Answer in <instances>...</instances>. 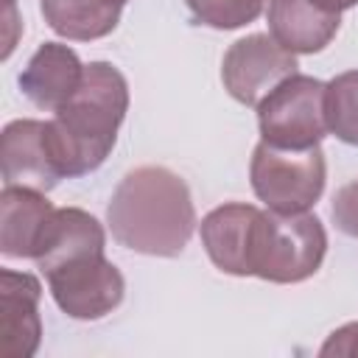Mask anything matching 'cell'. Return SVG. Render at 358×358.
<instances>
[{
    "mask_svg": "<svg viewBox=\"0 0 358 358\" xmlns=\"http://www.w3.org/2000/svg\"><path fill=\"white\" fill-rule=\"evenodd\" d=\"M106 224L112 238L131 252L176 257L196 229V207L179 173L165 165H140L115 187Z\"/></svg>",
    "mask_w": 358,
    "mask_h": 358,
    "instance_id": "obj_1",
    "label": "cell"
},
{
    "mask_svg": "<svg viewBox=\"0 0 358 358\" xmlns=\"http://www.w3.org/2000/svg\"><path fill=\"white\" fill-rule=\"evenodd\" d=\"M129 112L126 76L109 62H90L78 90L48 120V145L62 176H84L106 162Z\"/></svg>",
    "mask_w": 358,
    "mask_h": 358,
    "instance_id": "obj_2",
    "label": "cell"
},
{
    "mask_svg": "<svg viewBox=\"0 0 358 358\" xmlns=\"http://www.w3.org/2000/svg\"><path fill=\"white\" fill-rule=\"evenodd\" d=\"M327 252V232L310 213L257 210L249 241V271L268 282H302L313 277Z\"/></svg>",
    "mask_w": 358,
    "mask_h": 358,
    "instance_id": "obj_3",
    "label": "cell"
},
{
    "mask_svg": "<svg viewBox=\"0 0 358 358\" xmlns=\"http://www.w3.org/2000/svg\"><path fill=\"white\" fill-rule=\"evenodd\" d=\"M249 179L255 196L274 213H308L324 193V151L280 148L260 140L252 151Z\"/></svg>",
    "mask_w": 358,
    "mask_h": 358,
    "instance_id": "obj_4",
    "label": "cell"
},
{
    "mask_svg": "<svg viewBox=\"0 0 358 358\" xmlns=\"http://www.w3.org/2000/svg\"><path fill=\"white\" fill-rule=\"evenodd\" d=\"M324 90L327 84L294 73L280 81L255 109L260 137L280 148H313L327 134L324 117Z\"/></svg>",
    "mask_w": 358,
    "mask_h": 358,
    "instance_id": "obj_5",
    "label": "cell"
},
{
    "mask_svg": "<svg viewBox=\"0 0 358 358\" xmlns=\"http://www.w3.org/2000/svg\"><path fill=\"white\" fill-rule=\"evenodd\" d=\"M53 302L78 322H95L112 313L126 294V280L120 268L106 260V255H87L70 260L45 274Z\"/></svg>",
    "mask_w": 358,
    "mask_h": 358,
    "instance_id": "obj_6",
    "label": "cell"
},
{
    "mask_svg": "<svg viewBox=\"0 0 358 358\" xmlns=\"http://www.w3.org/2000/svg\"><path fill=\"white\" fill-rule=\"evenodd\" d=\"M296 56L271 34H249L232 42L221 62L224 90L243 106H257L280 81L296 73Z\"/></svg>",
    "mask_w": 358,
    "mask_h": 358,
    "instance_id": "obj_7",
    "label": "cell"
},
{
    "mask_svg": "<svg viewBox=\"0 0 358 358\" xmlns=\"http://www.w3.org/2000/svg\"><path fill=\"white\" fill-rule=\"evenodd\" d=\"M0 165L6 185L34 187L42 193L53 190L59 179H64L48 145V120H11L0 137Z\"/></svg>",
    "mask_w": 358,
    "mask_h": 358,
    "instance_id": "obj_8",
    "label": "cell"
},
{
    "mask_svg": "<svg viewBox=\"0 0 358 358\" xmlns=\"http://www.w3.org/2000/svg\"><path fill=\"white\" fill-rule=\"evenodd\" d=\"M42 285L28 271H0V355L31 358L42 341Z\"/></svg>",
    "mask_w": 358,
    "mask_h": 358,
    "instance_id": "obj_9",
    "label": "cell"
},
{
    "mask_svg": "<svg viewBox=\"0 0 358 358\" xmlns=\"http://www.w3.org/2000/svg\"><path fill=\"white\" fill-rule=\"evenodd\" d=\"M84 67L78 53L62 42H42L28 64L20 73L22 95L39 109H59L78 90L84 78Z\"/></svg>",
    "mask_w": 358,
    "mask_h": 358,
    "instance_id": "obj_10",
    "label": "cell"
},
{
    "mask_svg": "<svg viewBox=\"0 0 358 358\" xmlns=\"http://www.w3.org/2000/svg\"><path fill=\"white\" fill-rule=\"evenodd\" d=\"M257 207L243 201H229L210 210L201 224V246L213 266L232 277H252L249 271V241Z\"/></svg>",
    "mask_w": 358,
    "mask_h": 358,
    "instance_id": "obj_11",
    "label": "cell"
},
{
    "mask_svg": "<svg viewBox=\"0 0 358 358\" xmlns=\"http://www.w3.org/2000/svg\"><path fill=\"white\" fill-rule=\"evenodd\" d=\"M53 213L56 207L42 190L6 185L0 193V252L34 260Z\"/></svg>",
    "mask_w": 358,
    "mask_h": 358,
    "instance_id": "obj_12",
    "label": "cell"
},
{
    "mask_svg": "<svg viewBox=\"0 0 358 358\" xmlns=\"http://www.w3.org/2000/svg\"><path fill=\"white\" fill-rule=\"evenodd\" d=\"M103 249H106V232L95 215H90L81 207H59L39 241L34 263L42 274H48L70 260L101 255Z\"/></svg>",
    "mask_w": 358,
    "mask_h": 358,
    "instance_id": "obj_13",
    "label": "cell"
},
{
    "mask_svg": "<svg viewBox=\"0 0 358 358\" xmlns=\"http://www.w3.org/2000/svg\"><path fill=\"white\" fill-rule=\"evenodd\" d=\"M268 34L294 56L319 53L338 34L341 14L324 11L313 0H268Z\"/></svg>",
    "mask_w": 358,
    "mask_h": 358,
    "instance_id": "obj_14",
    "label": "cell"
},
{
    "mask_svg": "<svg viewBox=\"0 0 358 358\" xmlns=\"http://www.w3.org/2000/svg\"><path fill=\"white\" fill-rule=\"evenodd\" d=\"M39 8L50 31L73 42H92L112 34L123 11L115 0H39Z\"/></svg>",
    "mask_w": 358,
    "mask_h": 358,
    "instance_id": "obj_15",
    "label": "cell"
},
{
    "mask_svg": "<svg viewBox=\"0 0 358 358\" xmlns=\"http://www.w3.org/2000/svg\"><path fill=\"white\" fill-rule=\"evenodd\" d=\"M327 131L347 145H358V70L338 73L324 90Z\"/></svg>",
    "mask_w": 358,
    "mask_h": 358,
    "instance_id": "obj_16",
    "label": "cell"
},
{
    "mask_svg": "<svg viewBox=\"0 0 358 358\" xmlns=\"http://www.w3.org/2000/svg\"><path fill=\"white\" fill-rule=\"evenodd\" d=\"M266 0H185L190 14L210 28L218 31H232L255 22L263 11Z\"/></svg>",
    "mask_w": 358,
    "mask_h": 358,
    "instance_id": "obj_17",
    "label": "cell"
},
{
    "mask_svg": "<svg viewBox=\"0 0 358 358\" xmlns=\"http://www.w3.org/2000/svg\"><path fill=\"white\" fill-rule=\"evenodd\" d=\"M330 215H333V224L344 235L358 238V179L355 182H347L344 187L336 190Z\"/></svg>",
    "mask_w": 358,
    "mask_h": 358,
    "instance_id": "obj_18",
    "label": "cell"
},
{
    "mask_svg": "<svg viewBox=\"0 0 358 358\" xmlns=\"http://www.w3.org/2000/svg\"><path fill=\"white\" fill-rule=\"evenodd\" d=\"M322 358H358V322L336 327L319 347Z\"/></svg>",
    "mask_w": 358,
    "mask_h": 358,
    "instance_id": "obj_19",
    "label": "cell"
},
{
    "mask_svg": "<svg viewBox=\"0 0 358 358\" xmlns=\"http://www.w3.org/2000/svg\"><path fill=\"white\" fill-rule=\"evenodd\" d=\"M313 3L322 6L324 11H333V14H341V11L352 8V6H358V0H313Z\"/></svg>",
    "mask_w": 358,
    "mask_h": 358,
    "instance_id": "obj_20",
    "label": "cell"
},
{
    "mask_svg": "<svg viewBox=\"0 0 358 358\" xmlns=\"http://www.w3.org/2000/svg\"><path fill=\"white\" fill-rule=\"evenodd\" d=\"M115 3H120V6H126V3H129V0H115Z\"/></svg>",
    "mask_w": 358,
    "mask_h": 358,
    "instance_id": "obj_21",
    "label": "cell"
}]
</instances>
